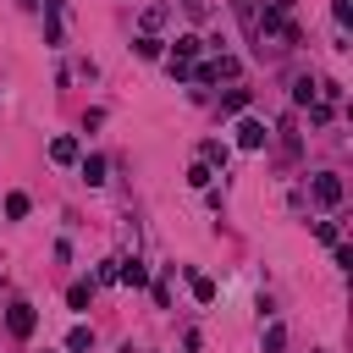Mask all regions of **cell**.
Masks as SVG:
<instances>
[{
  "label": "cell",
  "mask_w": 353,
  "mask_h": 353,
  "mask_svg": "<svg viewBox=\"0 0 353 353\" xmlns=\"http://www.w3.org/2000/svg\"><path fill=\"white\" fill-rule=\"evenodd\" d=\"M309 193H314V204H325V210H336L347 188H342V176H336V171H314V176H309Z\"/></svg>",
  "instance_id": "6da1fadb"
},
{
  "label": "cell",
  "mask_w": 353,
  "mask_h": 353,
  "mask_svg": "<svg viewBox=\"0 0 353 353\" xmlns=\"http://www.w3.org/2000/svg\"><path fill=\"white\" fill-rule=\"evenodd\" d=\"M6 331H11L17 342H28V336L39 331V309H33V303H11V309H6Z\"/></svg>",
  "instance_id": "7a4b0ae2"
},
{
  "label": "cell",
  "mask_w": 353,
  "mask_h": 353,
  "mask_svg": "<svg viewBox=\"0 0 353 353\" xmlns=\"http://www.w3.org/2000/svg\"><path fill=\"white\" fill-rule=\"evenodd\" d=\"M265 138H270V132H265V121H254V116H243V121H237V149H248V154H254V149H265Z\"/></svg>",
  "instance_id": "3957f363"
},
{
  "label": "cell",
  "mask_w": 353,
  "mask_h": 353,
  "mask_svg": "<svg viewBox=\"0 0 353 353\" xmlns=\"http://www.w3.org/2000/svg\"><path fill=\"white\" fill-rule=\"evenodd\" d=\"M77 154H83V143H77V138H72V132H61V138H55V143H50V160H55V165H72V160H77Z\"/></svg>",
  "instance_id": "277c9868"
},
{
  "label": "cell",
  "mask_w": 353,
  "mask_h": 353,
  "mask_svg": "<svg viewBox=\"0 0 353 353\" xmlns=\"http://www.w3.org/2000/svg\"><path fill=\"white\" fill-rule=\"evenodd\" d=\"M171 44H176V50H171V61H182V66H188V61H193V55L204 50V39H199V33H176Z\"/></svg>",
  "instance_id": "5b68a950"
},
{
  "label": "cell",
  "mask_w": 353,
  "mask_h": 353,
  "mask_svg": "<svg viewBox=\"0 0 353 353\" xmlns=\"http://www.w3.org/2000/svg\"><path fill=\"white\" fill-rule=\"evenodd\" d=\"M116 281H127V287H149V270H143L138 259H121V265H116Z\"/></svg>",
  "instance_id": "8992f818"
},
{
  "label": "cell",
  "mask_w": 353,
  "mask_h": 353,
  "mask_svg": "<svg viewBox=\"0 0 353 353\" xmlns=\"http://www.w3.org/2000/svg\"><path fill=\"white\" fill-rule=\"evenodd\" d=\"M259 347H265V353H287V325H281V320H270V325H265V342H259Z\"/></svg>",
  "instance_id": "52a82bcc"
},
{
  "label": "cell",
  "mask_w": 353,
  "mask_h": 353,
  "mask_svg": "<svg viewBox=\"0 0 353 353\" xmlns=\"http://www.w3.org/2000/svg\"><path fill=\"white\" fill-rule=\"evenodd\" d=\"M88 347H94V331L88 325H72L66 331V353H88Z\"/></svg>",
  "instance_id": "ba28073f"
},
{
  "label": "cell",
  "mask_w": 353,
  "mask_h": 353,
  "mask_svg": "<svg viewBox=\"0 0 353 353\" xmlns=\"http://www.w3.org/2000/svg\"><path fill=\"white\" fill-rule=\"evenodd\" d=\"M132 50H138L143 61H160V50H165V44H160L154 33H138V39H132Z\"/></svg>",
  "instance_id": "9c48e42d"
},
{
  "label": "cell",
  "mask_w": 353,
  "mask_h": 353,
  "mask_svg": "<svg viewBox=\"0 0 353 353\" xmlns=\"http://www.w3.org/2000/svg\"><path fill=\"white\" fill-rule=\"evenodd\" d=\"M226 160H232V149H226L221 138H210V143H204V165L215 171V165H226Z\"/></svg>",
  "instance_id": "30bf717a"
},
{
  "label": "cell",
  "mask_w": 353,
  "mask_h": 353,
  "mask_svg": "<svg viewBox=\"0 0 353 353\" xmlns=\"http://www.w3.org/2000/svg\"><path fill=\"white\" fill-rule=\"evenodd\" d=\"M188 281H193V298H199V303H215V281H210V276L188 270Z\"/></svg>",
  "instance_id": "8fae6325"
},
{
  "label": "cell",
  "mask_w": 353,
  "mask_h": 353,
  "mask_svg": "<svg viewBox=\"0 0 353 353\" xmlns=\"http://www.w3.org/2000/svg\"><path fill=\"white\" fill-rule=\"evenodd\" d=\"M83 182H88V188H99V182H105V160H99V154H88V160H83Z\"/></svg>",
  "instance_id": "7c38bea8"
},
{
  "label": "cell",
  "mask_w": 353,
  "mask_h": 353,
  "mask_svg": "<svg viewBox=\"0 0 353 353\" xmlns=\"http://www.w3.org/2000/svg\"><path fill=\"white\" fill-rule=\"evenodd\" d=\"M88 298H94L88 281H72V287H66V303H72V309H88Z\"/></svg>",
  "instance_id": "4fadbf2b"
},
{
  "label": "cell",
  "mask_w": 353,
  "mask_h": 353,
  "mask_svg": "<svg viewBox=\"0 0 353 353\" xmlns=\"http://www.w3.org/2000/svg\"><path fill=\"white\" fill-rule=\"evenodd\" d=\"M221 110H232V116H237V110H248V88H226V99H221Z\"/></svg>",
  "instance_id": "5bb4252c"
},
{
  "label": "cell",
  "mask_w": 353,
  "mask_h": 353,
  "mask_svg": "<svg viewBox=\"0 0 353 353\" xmlns=\"http://www.w3.org/2000/svg\"><path fill=\"white\" fill-rule=\"evenodd\" d=\"M28 210H33V204H28V193H6V215H11V221H22Z\"/></svg>",
  "instance_id": "9a60e30c"
},
{
  "label": "cell",
  "mask_w": 353,
  "mask_h": 353,
  "mask_svg": "<svg viewBox=\"0 0 353 353\" xmlns=\"http://www.w3.org/2000/svg\"><path fill=\"white\" fill-rule=\"evenodd\" d=\"M292 99H298V105H314V83L298 77V83H292Z\"/></svg>",
  "instance_id": "2e32d148"
},
{
  "label": "cell",
  "mask_w": 353,
  "mask_h": 353,
  "mask_svg": "<svg viewBox=\"0 0 353 353\" xmlns=\"http://www.w3.org/2000/svg\"><path fill=\"white\" fill-rule=\"evenodd\" d=\"M188 182H193V188H210V182H215V171H210V165H204V160H199V165H193V171H188Z\"/></svg>",
  "instance_id": "e0dca14e"
},
{
  "label": "cell",
  "mask_w": 353,
  "mask_h": 353,
  "mask_svg": "<svg viewBox=\"0 0 353 353\" xmlns=\"http://www.w3.org/2000/svg\"><path fill=\"white\" fill-rule=\"evenodd\" d=\"M154 28H165V6H154V11H143V33H154Z\"/></svg>",
  "instance_id": "ac0fdd59"
},
{
  "label": "cell",
  "mask_w": 353,
  "mask_h": 353,
  "mask_svg": "<svg viewBox=\"0 0 353 353\" xmlns=\"http://www.w3.org/2000/svg\"><path fill=\"white\" fill-rule=\"evenodd\" d=\"M314 237H320V243H342V237H336V221H314Z\"/></svg>",
  "instance_id": "d6986e66"
},
{
  "label": "cell",
  "mask_w": 353,
  "mask_h": 353,
  "mask_svg": "<svg viewBox=\"0 0 353 353\" xmlns=\"http://www.w3.org/2000/svg\"><path fill=\"white\" fill-rule=\"evenodd\" d=\"M331 17H336V22L347 28V22H353V6H347V0H331Z\"/></svg>",
  "instance_id": "ffe728a7"
}]
</instances>
